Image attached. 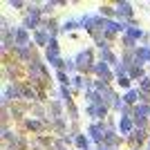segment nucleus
<instances>
[{"instance_id":"nucleus-10","label":"nucleus","mask_w":150,"mask_h":150,"mask_svg":"<svg viewBox=\"0 0 150 150\" xmlns=\"http://www.w3.org/2000/svg\"><path fill=\"white\" fill-rule=\"evenodd\" d=\"M123 141V137H117V132L114 130H108V134H105V141H103V146L105 148H110V150H114L117 146Z\"/></svg>"},{"instance_id":"nucleus-3","label":"nucleus","mask_w":150,"mask_h":150,"mask_svg":"<svg viewBox=\"0 0 150 150\" xmlns=\"http://www.w3.org/2000/svg\"><path fill=\"white\" fill-rule=\"evenodd\" d=\"M108 130H110V128H108L105 123H103V121H96V123H92L90 125V139H92V141H96V146H103V141H105V134H108Z\"/></svg>"},{"instance_id":"nucleus-18","label":"nucleus","mask_w":150,"mask_h":150,"mask_svg":"<svg viewBox=\"0 0 150 150\" xmlns=\"http://www.w3.org/2000/svg\"><path fill=\"white\" fill-rule=\"evenodd\" d=\"M128 76H130V79H139V81H141V79H146V76H144V67H141V65L130 67V69H128Z\"/></svg>"},{"instance_id":"nucleus-26","label":"nucleus","mask_w":150,"mask_h":150,"mask_svg":"<svg viewBox=\"0 0 150 150\" xmlns=\"http://www.w3.org/2000/svg\"><path fill=\"white\" fill-rule=\"evenodd\" d=\"M9 5H11V7H16V9H20V7H25V2H20V0H11Z\"/></svg>"},{"instance_id":"nucleus-27","label":"nucleus","mask_w":150,"mask_h":150,"mask_svg":"<svg viewBox=\"0 0 150 150\" xmlns=\"http://www.w3.org/2000/svg\"><path fill=\"white\" fill-rule=\"evenodd\" d=\"M99 150H110V148H105V146H101V148H99Z\"/></svg>"},{"instance_id":"nucleus-5","label":"nucleus","mask_w":150,"mask_h":150,"mask_svg":"<svg viewBox=\"0 0 150 150\" xmlns=\"http://www.w3.org/2000/svg\"><path fill=\"white\" fill-rule=\"evenodd\" d=\"M11 31H13V43H16V47H27V45H31L29 31H27L23 25H20V27H13Z\"/></svg>"},{"instance_id":"nucleus-12","label":"nucleus","mask_w":150,"mask_h":150,"mask_svg":"<svg viewBox=\"0 0 150 150\" xmlns=\"http://www.w3.org/2000/svg\"><path fill=\"white\" fill-rule=\"evenodd\" d=\"M58 54H61V47H58V40H56V38H52L50 47H47V61H50V65H52L54 61H56V58H61Z\"/></svg>"},{"instance_id":"nucleus-4","label":"nucleus","mask_w":150,"mask_h":150,"mask_svg":"<svg viewBox=\"0 0 150 150\" xmlns=\"http://www.w3.org/2000/svg\"><path fill=\"white\" fill-rule=\"evenodd\" d=\"M92 74H96V79H103V81H117V79H114V72L110 69V65L103 63V61H99L96 65H94Z\"/></svg>"},{"instance_id":"nucleus-17","label":"nucleus","mask_w":150,"mask_h":150,"mask_svg":"<svg viewBox=\"0 0 150 150\" xmlns=\"http://www.w3.org/2000/svg\"><path fill=\"white\" fill-rule=\"evenodd\" d=\"M130 76H128V72H125V74H119L117 76V85H119V88H123L125 92H128V90H130Z\"/></svg>"},{"instance_id":"nucleus-23","label":"nucleus","mask_w":150,"mask_h":150,"mask_svg":"<svg viewBox=\"0 0 150 150\" xmlns=\"http://www.w3.org/2000/svg\"><path fill=\"white\" fill-rule=\"evenodd\" d=\"M61 99L65 101V103H72V92H69V88H61Z\"/></svg>"},{"instance_id":"nucleus-20","label":"nucleus","mask_w":150,"mask_h":150,"mask_svg":"<svg viewBox=\"0 0 150 150\" xmlns=\"http://www.w3.org/2000/svg\"><path fill=\"white\" fill-rule=\"evenodd\" d=\"M139 92L144 94V96H150V79H148V76L139 81Z\"/></svg>"},{"instance_id":"nucleus-14","label":"nucleus","mask_w":150,"mask_h":150,"mask_svg":"<svg viewBox=\"0 0 150 150\" xmlns=\"http://www.w3.org/2000/svg\"><path fill=\"white\" fill-rule=\"evenodd\" d=\"M43 27H45V31H50V34H52V38H56V34L63 29V27L58 25V20H56V18H47V20H43Z\"/></svg>"},{"instance_id":"nucleus-8","label":"nucleus","mask_w":150,"mask_h":150,"mask_svg":"<svg viewBox=\"0 0 150 150\" xmlns=\"http://www.w3.org/2000/svg\"><path fill=\"white\" fill-rule=\"evenodd\" d=\"M132 13H134V7H132L130 2H119V5H117V16H119V18L132 20Z\"/></svg>"},{"instance_id":"nucleus-16","label":"nucleus","mask_w":150,"mask_h":150,"mask_svg":"<svg viewBox=\"0 0 150 150\" xmlns=\"http://www.w3.org/2000/svg\"><path fill=\"white\" fill-rule=\"evenodd\" d=\"M61 117H63V105H61V101H52V103H50V121L61 119Z\"/></svg>"},{"instance_id":"nucleus-24","label":"nucleus","mask_w":150,"mask_h":150,"mask_svg":"<svg viewBox=\"0 0 150 150\" xmlns=\"http://www.w3.org/2000/svg\"><path fill=\"white\" fill-rule=\"evenodd\" d=\"M67 112H69V117H72V121H76V119H79V110H76V105H74V103H69V105H67Z\"/></svg>"},{"instance_id":"nucleus-22","label":"nucleus","mask_w":150,"mask_h":150,"mask_svg":"<svg viewBox=\"0 0 150 150\" xmlns=\"http://www.w3.org/2000/svg\"><path fill=\"white\" fill-rule=\"evenodd\" d=\"M101 16H103V18H112V16H117V9H114V7H110V5H101Z\"/></svg>"},{"instance_id":"nucleus-1","label":"nucleus","mask_w":150,"mask_h":150,"mask_svg":"<svg viewBox=\"0 0 150 150\" xmlns=\"http://www.w3.org/2000/svg\"><path fill=\"white\" fill-rule=\"evenodd\" d=\"M76 61V69L81 72V74H88V72H94V50H81L79 54L74 56Z\"/></svg>"},{"instance_id":"nucleus-7","label":"nucleus","mask_w":150,"mask_h":150,"mask_svg":"<svg viewBox=\"0 0 150 150\" xmlns=\"http://www.w3.org/2000/svg\"><path fill=\"white\" fill-rule=\"evenodd\" d=\"M137 130V125H134V119H128V117H121V121H119V132L123 134L125 139L130 137L132 132Z\"/></svg>"},{"instance_id":"nucleus-15","label":"nucleus","mask_w":150,"mask_h":150,"mask_svg":"<svg viewBox=\"0 0 150 150\" xmlns=\"http://www.w3.org/2000/svg\"><path fill=\"white\" fill-rule=\"evenodd\" d=\"M38 25H40V16H38V13H27L25 20H23V27H25V29H34V27H38Z\"/></svg>"},{"instance_id":"nucleus-2","label":"nucleus","mask_w":150,"mask_h":150,"mask_svg":"<svg viewBox=\"0 0 150 150\" xmlns=\"http://www.w3.org/2000/svg\"><path fill=\"white\" fill-rule=\"evenodd\" d=\"M146 141H150V132H148V128H137V130L132 132L130 137L125 139V144L132 146L134 150H139L141 146L146 144Z\"/></svg>"},{"instance_id":"nucleus-13","label":"nucleus","mask_w":150,"mask_h":150,"mask_svg":"<svg viewBox=\"0 0 150 150\" xmlns=\"http://www.w3.org/2000/svg\"><path fill=\"white\" fill-rule=\"evenodd\" d=\"M7 144H9V148H7V150H25L27 148V141H25L23 134H13L11 141H7Z\"/></svg>"},{"instance_id":"nucleus-6","label":"nucleus","mask_w":150,"mask_h":150,"mask_svg":"<svg viewBox=\"0 0 150 150\" xmlns=\"http://www.w3.org/2000/svg\"><path fill=\"white\" fill-rule=\"evenodd\" d=\"M110 108H105L103 103H90L88 105V117H92V119H105V114Z\"/></svg>"},{"instance_id":"nucleus-25","label":"nucleus","mask_w":150,"mask_h":150,"mask_svg":"<svg viewBox=\"0 0 150 150\" xmlns=\"http://www.w3.org/2000/svg\"><path fill=\"white\" fill-rule=\"evenodd\" d=\"M56 5H58V2H47V5H43V11H45V13H52Z\"/></svg>"},{"instance_id":"nucleus-9","label":"nucleus","mask_w":150,"mask_h":150,"mask_svg":"<svg viewBox=\"0 0 150 150\" xmlns=\"http://www.w3.org/2000/svg\"><path fill=\"white\" fill-rule=\"evenodd\" d=\"M34 43L36 45H40V47H50V43H52V34L50 31H45V29H38L36 34H34Z\"/></svg>"},{"instance_id":"nucleus-28","label":"nucleus","mask_w":150,"mask_h":150,"mask_svg":"<svg viewBox=\"0 0 150 150\" xmlns=\"http://www.w3.org/2000/svg\"><path fill=\"white\" fill-rule=\"evenodd\" d=\"M88 150H90V148H88Z\"/></svg>"},{"instance_id":"nucleus-11","label":"nucleus","mask_w":150,"mask_h":150,"mask_svg":"<svg viewBox=\"0 0 150 150\" xmlns=\"http://www.w3.org/2000/svg\"><path fill=\"white\" fill-rule=\"evenodd\" d=\"M123 101H125V105H132V108L139 105V103H141V92H139V90H128Z\"/></svg>"},{"instance_id":"nucleus-21","label":"nucleus","mask_w":150,"mask_h":150,"mask_svg":"<svg viewBox=\"0 0 150 150\" xmlns=\"http://www.w3.org/2000/svg\"><path fill=\"white\" fill-rule=\"evenodd\" d=\"M79 27H81V23H79V20H67V23H63V29L61 31H74V29H79Z\"/></svg>"},{"instance_id":"nucleus-19","label":"nucleus","mask_w":150,"mask_h":150,"mask_svg":"<svg viewBox=\"0 0 150 150\" xmlns=\"http://www.w3.org/2000/svg\"><path fill=\"white\" fill-rule=\"evenodd\" d=\"M74 144L79 146L81 150H88V144H90L88 134H76V137H74Z\"/></svg>"}]
</instances>
